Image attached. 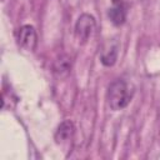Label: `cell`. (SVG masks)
I'll return each instance as SVG.
<instances>
[{
  "instance_id": "cell-1",
  "label": "cell",
  "mask_w": 160,
  "mask_h": 160,
  "mask_svg": "<svg viewBox=\"0 0 160 160\" xmlns=\"http://www.w3.org/2000/svg\"><path fill=\"white\" fill-rule=\"evenodd\" d=\"M135 94L134 85L125 79H115L108 88L106 100L111 110L118 111L126 108Z\"/></svg>"
},
{
  "instance_id": "cell-2",
  "label": "cell",
  "mask_w": 160,
  "mask_h": 160,
  "mask_svg": "<svg viewBox=\"0 0 160 160\" xmlns=\"http://www.w3.org/2000/svg\"><path fill=\"white\" fill-rule=\"evenodd\" d=\"M96 28L95 18L90 14H81L75 24V36L80 44H85L94 34Z\"/></svg>"
},
{
  "instance_id": "cell-3",
  "label": "cell",
  "mask_w": 160,
  "mask_h": 160,
  "mask_svg": "<svg viewBox=\"0 0 160 160\" xmlns=\"http://www.w3.org/2000/svg\"><path fill=\"white\" fill-rule=\"evenodd\" d=\"M16 42L20 48L28 50V51H34L38 45V35L36 30L31 25H22L20 26L16 32H15Z\"/></svg>"
},
{
  "instance_id": "cell-4",
  "label": "cell",
  "mask_w": 160,
  "mask_h": 160,
  "mask_svg": "<svg viewBox=\"0 0 160 160\" xmlns=\"http://www.w3.org/2000/svg\"><path fill=\"white\" fill-rule=\"evenodd\" d=\"M74 131H75V126H74V122L70 121V120H64L56 129L55 131V141L58 144H62V142H66L68 140H70L74 135Z\"/></svg>"
},
{
  "instance_id": "cell-5",
  "label": "cell",
  "mask_w": 160,
  "mask_h": 160,
  "mask_svg": "<svg viewBox=\"0 0 160 160\" xmlns=\"http://www.w3.org/2000/svg\"><path fill=\"white\" fill-rule=\"evenodd\" d=\"M108 16H109L110 21L114 25H116V26L122 25L126 20V6H125V4L121 2V4L114 5L111 9H109Z\"/></svg>"
},
{
  "instance_id": "cell-6",
  "label": "cell",
  "mask_w": 160,
  "mask_h": 160,
  "mask_svg": "<svg viewBox=\"0 0 160 160\" xmlns=\"http://www.w3.org/2000/svg\"><path fill=\"white\" fill-rule=\"evenodd\" d=\"M116 59H118V48L112 46L109 50H106L105 52H102V55L100 58V61L105 66H112L116 62Z\"/></svg>"
},
{
  "instance_id": "cell-7",
  "label": "cell",
  "mask_w": 160,
  "mask_h": 160,
  "mask_svg": "<svg viewBox=\"0 0 160 160\" xmlns=\"http://www.w3.org/2000/svg\"><path fill=\"white\" fill-rule=\"evenodd\" d=\"M54 71H55V72H58L60 76L68 75V74H69V71H70V61H69V59L66 58V59L64 60V59L61 58V59H60V61L58 60V61L55 62Z\"/></svg>"
},
{
  "instance_id": "cell-8",
  "label": "cell",
  "mask_w": 160,
  "mask_h": 160,
  "mask_svg": "<svg viewBox=\"0 0 160 160\" xmlns=\"http://www.w3.org/2000/svg\"><path fill=\"white\" fill-rule=\"evenodd\" d=\"M111 1H112L114 5H118V4H121L122 2V0H111Z\"/></svg>"
}]
</instances>
